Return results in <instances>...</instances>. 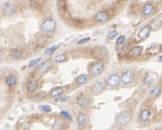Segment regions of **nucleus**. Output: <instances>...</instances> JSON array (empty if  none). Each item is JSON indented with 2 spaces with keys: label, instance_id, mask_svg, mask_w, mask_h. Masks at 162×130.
Wrapping results in <instances>:
<instances>
[{
  "label": "nucleus",
  "instance_id": "obj_1",
  "mask_svg": "<svg viewBox=\"0 0 162 130\" xmlns=\"http://www.w3.org/2000/svg\"><path fill=\"white\" fill-rule=\"evenodd\" d=\"M56 26V23L55 20L52 18L45 20L41 25V28L43 32H50L53 31Z\"/></svg>",
  "mask_w": 162,
  "mask_h": 130
},
{
  "label": "nucleus",
  "instance_id": "obj_2",
  "mask_svg": "<svg viewBox=\"0 0 162 130\" xmlns=\"http://www.w3.org/2000/svg\"><path fill=\"white\" fill-rule=\"evenodd\" d=\"M117 123L120 126H126L131 121V116L129 115V113L127 112H122L120 114H119L117 118Z\"/></svg>",
  "mask_w": 162,
  "mask_h": 130
},
{
  "label": "nucleus",
  "instance_id": "obj_3",
  "mask_svg": "<svg viewBox=\"0 0 162 130\" xmlns=\"http://www.w3.org/2000/svg\"><path fill=\"white\" fill-rule=\"evenodd\" d=\"M107 54L108 52L105 47H96L92 51V56L96 58H104Z\"/></svg>",
  "mask_w": 162,
  "mask_h": 130
},
{
  "label": "nucleus",
  "instance_id": "obj_4",
  "mask_svg": "<svg viewBox=\"0 0 162 130\" xmlns=\"http://www.w3.org/2000/svg\"><path fill=\"white\" fill-rule=\"evenodd\" d=\"M107 83L110 87H118L120 83V77L118 74L110 75L107 79Z\"/></svg>",
  "mask_w": 162,
  "mask_h": 130
},
{
  "label": "nucleus",
  "instance_id": "obj_5",
  "mask_svg": "<svg viewBox=\"0 0 162 130\" xmlns=\"http://www.w3.org/2000/svg\"><path fill=\"white\" fill-rule=\"evenodd\" d=\"M120 80L125 85H128L134 81V74L131 71L127 70L122 74Z\"/></svg>",
  "mask_w": 162,
  "mask_h": 130
},
{
  "label": "nucleus",
  "instance_id": "obj_6",
  "mask_svg": "<svg viewBox=\"0 0 162 130\" xmlns=\"http://www.w3.org/2000/svg\"><path fill=\"white\" fill-rule=\"evenodd\" d=\"M104 64L102 63H96L91 68V72L94 76H99L104 71Z\"/></svg>",
  "mask_w": 162,
  "mask_h": 130
},
{
  "label": "nucleus",
  "instance_id": "obj_7",
  "mask_svg": "<svg viewBox=\"0 0 162 130\" xmlns=\"http://www.w3.org/2000/svg\"><path fill=\"white\" fill-rule=\"evenodd\" d=\"M109 17L107 13L105 11L99 12L96 15V21L99 24H105L108 21Z\"/></svg>",
  "mask_w": 162,
  "mask_h": 130
},
{
  "label": "nucleus",
  "instance_id": "obj_8",
  "mask_svg": "<svg viewBox=\"0 0 162 130\" xmlns=\"http://www.w3.org/2000/svg\"><path fill=\"white\" fill-rule=\"evenodd\" d=\"M150 34V29L148 26H143V28L139 31L138 37L139 38L141 39H145L148 38Z\"/></svg>",
  "mask_w": 162,
  "mask_h": 130
},
{
  "label": "nucleus",
  "instance_id": "obj_9",
  "mask_svg": "<svg viewBox=\"0 0 162 130\" xmlns=\"http://www.w3.org/2000/svg\"><path fill=\"white\" fill-rule=\"evenodd\" d=\"M153 11H154L153 5L150 3H148L143 6V9H142V13L145 16H148V15L152 14Z\"/></svg>",
  "mask_w": 162,
  "mask_h": 130
},
{
  "label": "nucleus",
  "instance_id": "obj_10",
  "mask_svg": "<svg viewBox=\"0 0 162 130\" xmlns=\"http://www.w3.org/2000/svg\"><path fill=\"white\" fill-rule=\"evenodd\" d=\"M77 122H78V125L80 127H83L85 126L87 122V116H86V113L84 112H80L78 114V117H77Z\"/></svg>",
  "mask_w": 162,
  "mask_h": 130
},
{
  "label": "nucleus",
  "instance_id": "obj_11",
  "mask_svg": "<svg viewBox=\"0 0 162 130\" xmlns=\"http://www.w3.org/2000/svg\"><path fill=\"white\" fill-rule=\"evenodd\" d=\"M104 88H105V83L103 82L99 81V82H96L93 85L91 89L95 94H99V93H100L103 91Z\"/></svg>",
  "mask_w": 162,
  "mask_h": 130
},
{
  "label": "nucleus",
  "instance_id": "obj_12",
  "mask_svg": "<svg viewBox=\"0 0 162 130\" xmlns=\"http://www.w3.org/2000/svg\"><path fill=\"white\" fill-rule=\"evenodd\" d=\"M51 67V64L49 61H45L43 62L39 66L38 69L39 71L42 73H45V72H48V70Z\"/></svg>",
  "mask_w": 162,
  "mask_h": 130
},
{
  "label": "nucleus",
  "instance_id": "obj_13",
  "mask_svg": "<svg viewBox=\"0 0 162 130\" xmlns=\"http://www.w3.org/2000/svg\"><path fill=\"white\" fill-rule=\"evenodd\" d=\"M150 116H151V114H150V111L148 110H144L141 112V113L139 115V118H140V120L143 121V122H147L150 120Z\"/></svg>",
  "mask_w": 162,
  "mask_h": 130
},
{
  "label": "nucleus",
  "instance_id": "obj_14",
  "mask_svg": "<svg viewBox=\"0 0 162 130\" xmlns=\"http://www.w3.org/2000/svg\"><path fill=\"white\" fill-rule=\"evenodd\" d=\"M64 89L61 88V87H57V88H53L52 91L50 92V96L52 97H57V96H59L62 95L64 94Z\"/></svg>",
  "mask_w": 162,
  "mask_h": 130
},
{
  "label": "nucleus",
  "instance_id": "obj_15",
  "mask_svg": "<svg viewBox=\"0 0 162 130\" xmlns=\"http://www.w3.org/2000/svg\"><path fill=\"white\" fill-rule=\"evenodd\" d=\"M143 46H141V45H137V46H135V47H134L132 48V51H131V56H133L134 57H136V56H139L141 53H142V51H143Z\"/></svg>",
  "mask_w": 162,
  "mask_h": 130
},
{
  "label": "nucleus",
  "instance_id": "obj_16",
  "mask_svg": "<svg viewBox=\"0 0 162 130\" xmlns=\"http://www.w3.org/2000/svg\"><path fill=\"white\" fill-rule=\"evenodd\" d=\"M88 81V77L86 74H82L80 75H79L77 78V82L78 83V84L80 85H83L86 84V83Z\"/></svg>",
  "mask_w": 162,
  "mask_h": 130
},
{
  "label": "nucleus",
  "instance_id": "obj_17",
  "mask_svg": "<svg viewBox=\"0 0 162 130\" xmlns=\"http://www.w3.org/2000/svg\"><path fill=\"white\" fill-rule=\"evenodd\" d=\"M16 82H17V77L15 75H10L6 79V83L10 86H14Z\"/></svg>",
  "mask_w": 162,
  "mask_h": 130
},
{
  "label": "nucleus",
  "instance_id": "obj_18",
  "mask_svg": "<svg viewBox=\"0 0 162 130\" xmlns=\"http://www.w3.org/2000/svg\"><path fill=\"white\" fill-rule=\"evenodd\" d=\"M90 100L88 97L86 96H80L77 99V103L81 106H86L89 104Z\"/></svg>",
  "mask_w": 162,
  "mask_h": 130
},
{
  "label": "nucleus",
  "instance_id": "obj_19",
  "mask_svg": "<svg viewBox=\"0 0 162 130\" xmlns=\"http://www.w3.org/2000/svg\"><path fill=\"white\" fill-rule=\"evenodd\" d=\"M160 91H161V87L159 86H156L152 88V89L150 90V95L151 96H153V97H156V96H157L159 94Z\"/></svg>",
  "mask_w": 162,
  "mask_h": 130
},
{
  "label": "nucleus",
  "instance_id": "obj_20",
  "mask_svg": "<svg viewBox=\"0 0 162 130\" xmlns=\"http://www.w3.org/2000/svg\"><path fill=\"white\" fill-rule=\"evenodd\" d=\"M66 58H67V56H66L65 54H64V53H60V54H58V55H56V56H55L54 61L57 63H62L64 62L66 60Z\"/></svg>",
  "mask_w": 162,
  "mask_h": 130
},
{
  "label": "nucleus",
  "instance_id": "obj_21",
  "mask_svg": "<svg viewBox=\"0 0 162 130\" xmlns=\"http://www.w3.org/2000/svg\"><path fill=\"white\" fill-rule=\"evenodd\" d=\"M37 82L34 80H32L29 83V85H28V89L31 92H34L37 88Z\"/></svg>",
  "mask_w": 162,
  "mask_h": 130
},
{
  "label": "nucleus",
  "instance_id": "obj_22",
  "mask_svg": "<svg viewBox=\"0 0 162 130\" xmlns=\"http://www.w3.org/2000/svg\"><path fill=\"white\" fill-rule=\"evenodd\" d=\"M63 126V122L61 120H56L53 124V130H60Z\"/></svg>",
  "mask_w": 162,
  "mask_h": 130
},
{
  "label": "nucleus",
  "instance_id": "obj_23",
  "mask_svg": "<svg viewBox=\"0 0 162 130\" xmlns=\"http://www.w3.org/2000/svg\"><path fill=\"white\" fill-rule=\"evenodd\" d=\"M59 46H60V45H59V44H57V45H53L51 48H48V49L45 51V55H50V54H52L57 48H59Z\"/></svg>",
  "mask_w": 162,
  "mask_h": 130
},
{
  "label": "nucleus",
  "instance_id": "obj_24",
  "mask_svg": "<svg viewBox=\"0 0 162 130\" xmlns=\"http://www.w3.org/2000/svg\"><path fill=\"white\" fill-rule=\"evenodd\" d=\"M11 56L13 58H15V59H19V58L22 57V53L20 51L15 50V51H13V53L11 54Z\"/></svg>",
  "mask_w": 162,
  "mask_h": 130
},
{
  "label": "nucleus",
  "instance_id": "obj_25",
  "mask_svg": "<svg viewBox=\"0 0 162 130\" xmlns=\"http://www.w3.org/2000/svg\"><path fill=\"white\" fill-rule=\"evenodd\" d=\"M61 115H62L64 118H66L67 120L69 121H71L72 118V115L67 111H62L61 112Z\"/></svg>",
  "mask_w": 162,
  "mask_h": 130
},
{
  "label": "nucleus",
  "instance_id": "obj_26",
  "mask_svg": "<svg viewBox=\"0 0 162 130\" xmlns=\"http://www.w3.org/2000/svg\"><path fill=\"white\" fill-rule=\"evenodd\" d=\"M30 128V124L29 121H24L21 124V129L20 130H29Z\"/></svg>",
  "mask_w": 162,
  "mask_h": 130
},
{
  "label": "nucleus",
  "instance_id": "obj_27",
  "mask_svg": "<svg viewBox=\"0 0 162 130\" xmlns=\"http://www.w3.org/2000/svg\"><path fill=\"white\" fill-rule=\"evenodd\" d=\"M117 35H118L117 31H115V30H114V31H111V32H110L107 34V38L112 39L115 38Z\"/></svg>",
  "mask_w": 162,
  "mask_h": 130
},
{
  "label": "nucleus",
  "instance_id": "obj_28",
  "mask_svg": "<svg viewBox=\"0 0 162 130\" xmlns=\"http://www.w3.org/2000/svg\"><path fill=\"white\" fill-rule=\"evenodd\" d=\"M39 108L41 110V111H44V112H46V113H48V112H50V111H51V107L49 106V105H41V106L39 107Z\"/></svg>",
  "mask_w": 162,
  "mask_h": 130
},
{
  "label": "nucleus",
  "instance_id": "obj_29",
  "mask_svg": "<svg viewBox=\"0 0 162 130\" xmlns=\"http://www.w3.org/2000/svg\"><path fill=\"white\" fill-rule=\"evenodd\" d=\"M124 41H125V36L124 35H120L116 39V43L118 45H121V44L124 43Z\"/></svg>",
  "mask_w": 162,
  "mask_h": 130
},
{
  "label": "nucleus",
  "instance_id": "obj_30",
  "mask_svg": "<svg viewBox=\"0 0 162 130\" xmlns=\"http://www.w3.org/2000/svg\"><path fill=\"white\" fill-rule=\"evenodd\" d=\"M40 59H41V58H36V59H34V60H32V61H31L29 64V67H34V66H35V65H36V64H37V63L40 61Z\"/></svg>",
  "mask_w": 162,
  "mask_h": 130
},
{
  "label": "nucleus",
  "instance_id": "obj_31",
  "mask_svg": "<svg viewBox=\"0 0 162 130\" xmlns=\"http://www.w3.org/2000/svg\"><path fill=\"white\" fill-rule=\"evenodd\" d=\"M153 77L152 76H147L144 79V83L145 84H149V83H151L153 81Z\"/></svg>",
  "mask_w": 162,
  "mask_h": 130
},
{
  "label": "nucleus",
  "instance_id": "obj_32",
  "mask_svg": "<svg viewBox=\"0 0 162 130\" xmlns=\"http://www.w3.org/2000/svg\"><path fill=\"white\" fill-rule=\"evenodd\" d=\"M13 6L12 5H7L6 7H5V13H7V14H11L12 13V12H13Z\"/></svg>",
  "mask_w": 162,
  "mask_h": 130
},
{
  "label": "nucleus",
  "instance_id": "obj_33",
  "mask_svg": "<svg viewBox=\"0 0 162 130\" xmlns=\"http://www.w3.org/2000/svg\"><path fill=\"white\" fill-rule=\"evenodd\" d=\"M90 37H85V38H83L80 39L79 41H78V43L77 44L78 45H80V44H83L85 43H87V42H88L89 40H90Z\"/></svg>",
  "mask_w": 162,
  "mask_h": 130
},
{
  "label": "nucleus",
  "instance_id": "obj_34",
  "mask_svg": "<svg viewBox=\"0 0 162 130\" xmlns=\"http://www.w3.org/2000/svg\"><path fill=\"white\" fill-rule=\"evenodd\" d=\"M68 100H69V96H62V98L58 99V101L62 102H67Z\"/></svg>",
  "mask_w": 162,
  "mask_h": 130
},
{
  "label": "nucleus",
  "instance_id": "obj_35",
  "mask_svg": "<svg viewBox=\"0 0 162 130\" xmlns=\"http://www.w3.org/2000/svg\"><path fill=\"white\" fill-rule=\"evenodd\" d=\"M158 61H161V62H162V55L161 56H160L158 58Z\"/></svg>",
  "mask_w": 162,
  "mask_h": 130
},
{
  "label": "nucleus",
  "instance_id": "obj_36",
  "mask_svg": "<svg viewBox=\"0 0 162 130\" xmlns=\"http://www.w3.org/2000/svg\"><path fill=\"white\" fill-rule=\"evenodd\" d=\"M1 61H2V56H0V62H1Z\"/></svg>",
  "mask_w": 162,
  "mask_h": 130
},
{
  "label": "nucleus",
  "instance_id": "obj_37",
  "mask_svg": "<svg viewBox=\"0 0 162 130\" xmlns=\"http://www.w3.org/2000/svg\"><path fill=\"white\" fill-rule=\"evenodd\" d=\"M109 130H116V129H110Z\"/></svg>",
  "mask_w": 162,
  "mask_h": 130
}]
</instances>
